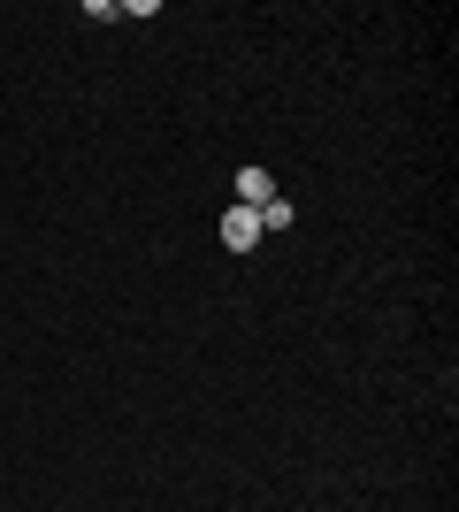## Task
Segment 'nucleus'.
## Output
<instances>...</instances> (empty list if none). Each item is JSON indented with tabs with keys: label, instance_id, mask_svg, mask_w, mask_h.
Returning a JSON list of instances; mask_svg holds the SVG:
<instances>
[{
	"label": "nucleus",
	"instance_id": "1",
	"mask_svg": "<svg viewBox=\"0 0 459 512\" xmlns=\"http://www.w3.org/2000/svg\"><path fill=\"white\" fill-rule=\"evenodd\" d=\"M222 245H230V253H253V245H261V214L230 207V214H222Z\"/></svg>",
	"mask_w": 459,
	"mask_h": 512
},
{
	"label": "nucleus",
	"instance_id": "2",
	"mask_svg": "<svg viewBox=\"0 0 459 512\" xmlns=\"http://www.w3.org/2000/svg\"><path fill=\"white\" fill-rule=\"evenodd\" d=\"M238 192L253 199V207H268V199H276V184H268V169H245V176H238Z\"/></svg>",
	"mask_w": 459,
	"mask_h": 512
}]
</instances>
